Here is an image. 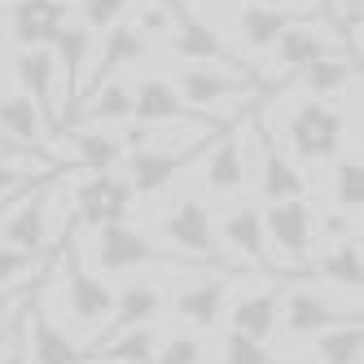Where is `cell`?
I'll return each mask as SVG.
<instances>
[{
  "label": "cell",
  "instance_id": "obj_28",
  "mask_svg": "<svg viewBox=\"0 0 364 364\" xmlns=\"http://www.w3.org/2000/svg\"><path fill=\"white\" fill-rule=\"evenodd\" d=\"M154 351H159V329L154 325H132L106 343H92L84 364H149Z\"/></svg>",
  "mask_w": 364,
  "mask_h": 364
},
{
  "label": "cell",
  "instance_id": "obj_44",
  "mask_svg": "<svg viewBox=\"0 0 364 364\" xmlns=\"http://www.w3.org/2000/svg\"><path fill=\"white\" fill-rule=\"evenodd\" d=\"M0 14H5V0H0Z\"/></svg>",
  "mask_w": 364,
  "mask_h": 364
},
{
  "label": "cell",
  "instance_id": "obj_25",
  "mask_svg": "<svg viewBox=\"0 0 364 364\" xmlns=\"http://www.w3.org/2000/svg\"><path fill=\"white\" fill-rule=\"evenodd\" d=\"M101 36H106V40H101V58H97V66H92V88L106 84L110 75H119V70H127V66H141V62L149 58V40L132 27V22H119V27L101 31Z\"/></svg>",
  "mask_w": 364,
  "mask_h": 364
},
{
  "label": "cell",
  "instance_id": "obj_5",
  "mask_svg": "<svg viewBox=\"0 0 364 364\" xmlns=\"http://www.w3.org/2000/svg\"><path fill=\"white\" fill-rule=\"evenodd\" d=\"M264 215V232L272 255H281L277 264L285 272H311V237H316V211L307 198H290V202H268Z\"/></svg>",
  "mask_w": 364,
  "mask_h": 364
},
{
  "label": "cell",
  "instance_id": "obj_12",
  "mask_svg": "<svg viewBox=\"0 0 364 364\" xmlns=\"http://www.w3.org/2000/svg\"><path fill=\"white\" fill-rule=\"evenodd\" d=\"M132 119L136 123H180V127H198V132H215L211 119H202L185 106V97L176 92L171 80H159L149 75L132 88Z\"/></svg>",
  "mask_w": 364,
  "mask_h": 364
},
{
  "label": "cell",
  "instance_id": "obj_13",
  "mask_svg": "<svg viewBox=\"0 0 364 364\" xmlns=\"http://www.w3.org/2000/svg\"><path fill=\"white\" fill-rule=\"evenodd\" d=\"M250 176V163H246V123L237 127H220L206 145V189L215 198L224 193H242Z\"/></svg>",
  "mask_w": 364,
  "mask_h": 364
},
{
  "label": "cell",
  "instance_id": "obj_36",
  "mask_svg": "<svg viewBox=\"0 0 364 364\" xmlns=\"http://www.w3.org/2000/svg\"><path fill=\"white\" fill-rule=\"evenodd\" d=\"M132 0H80V27L88 31H110L119 22H127Z\"/></svg>",
  "mask_w": 364,
  "mask_h": 364
},
{
  "label": "cell",
  "instance_id": "obj_16",
  "mask_svg": "<svg viewBox=\"0 0 364 364\" xmlns=\"http://www.w3.org/2000/svg\"><path fill=\"white\" fill-rule=\"evenodd\" d=\"M22 338H27V355L31 364H84L80 343L48 316L40 303H27V316H22Z\"/></svg>",
  "mask_w": 364,
  "mask_h": 364
},
{
  "label": "cell",
  "instance_id": "obj_21",
  "mask_svg": "<svg viewBox=\"0 0 364 364\" xmlns=\"http://www.w3.org/2000/svg\"><path fill=\"white\" fill-rule=\"evenodd\" d=\"M163 307H167V294H163V285H154V281H132L123 294H114V316H106V329L97 333V343H106V338L123 333V329H132V325H154L163 316Z\"/></svg>",
  "mask_w": 364,
  "mask_h": 364
},
{
  "label": "cell",
  "instance_id": "obj_2",
  "mask_svg": "<svg viewBox=\"0 0 364 364\" xmlns=\"http://www.w3.org/2000/svg\"><path fill=\"white\" fill-rule=\"evenodd\" d=\"M176 92L185 97V106L202 119H211L215 127H224L215 119V106H232L242 110L250 101H259L268 92V84L259 80V75H232V70H220V66H198V62H185L176 70Z\"/></svg>",
  "mask_w": 364,
  "mask_h": 364
},
{
  "label": "cell",
  "instance_id": "obj_31",
  "mask_svg": "<svg viewBox=\"0 0 364 364\" xmlns=\"http://www.w3.org/2000/svg\"><path fill=\"white\" fill-rule=\"evenodd\" d=\"M321 272H325L333 285H343V290H355V294H360V281H364L360 237H343V242H333V250L321 259Z\"/></svg>",
  "mask_w": 364,
  "mask_h": 364
},
{
  "label": "cell",
  "instance_id": "obj_38",
  "mask_svg": "<svg viewBox=\"0 0 364 364\" xmlns=\"http://www.w3.org/2000/svg\"><path fill=\"white\" fill-rule=\"evenodd\" d=\"M171 22H176V9L167 5V0H141V5H136V22H132V27H136L145 40H154V36H163V40H167Z\"/></svg>",
  "mask_w": 364,
  "mask_h": 364
},
{
  "label": "cell",
  "instance_id": "obj_15",
  "mask_svg": "<svg viewBox=\"0 0 364 364\" xmlns=\"http://www.w3.org/2000/svg\"><path fill=\"white\" fill-rule=\"evenodd\" d=\"M14 75H18L22 92L36 101V110L48 123V132L58 136L62 123H58V66H53V53H48V48H22L14 58Z\"/></svg>",
  "mask_w": 364,
  "mask_h": 364
},
{
  "label": "cell",
  "instance_id": "obj_22",
  "mask_svg": "<svg viewBox=\"0 0 364 364\" xmlns=\"http://www.w3.org/2000/svg\"><path fill=\"white\" fill-rule=\"evenodd\" d=\"M303 18H321L307 9H272V5H242L237 9V40L250 48V53H264V48L277 44V36L285 27H294Z\"/></svg>",
  "mask_w": 364,
  "mask_h": 364
},
{
  "label": "cell",
  "instance_id": "obj_35",
  "mask_svg": "<svg viewBox=\"0 0 364 364\" xmlns=\"http://www.w3.org/2000/svg\"><path fill=\"white\" fill-rule=\"evenodd\" d=\"M220 360L224 364H294V360H281L268 351V343H255V338H242V333H224V347H220Z\"/></svg>",
  "mask_w": 364,
  "mask_h": 364
},
{
  "label": "cell",
  "instance_id": "obj_18",
  "mask_svg": "<svg viewBox=\"0 0 364 364\" xmlns=\"http://www.w3.org/2000/svg\"><path fill=\"white\" fill-rule=\"evenodd\" d=\"M220 232H224V242L237 250V255H246L255 268H264V272H285L281 264H277V255H272V246H268V232H264V215L255 211V206H232V211L224 215V224H220ZM285 277H303V272H285Z\"/></svg>",
  "mask_w": 364,
  "mask_h": 364
},
{
  "label": "cell",
  "instance_id": "obj_34",
  "mask_svg": "<svg viewBox=\"0 0 364 364\" xmlns=\"http://www.w3.org/2000/svg\"><path fill=\"white\" fill-rule=\"evenodd\" d=\"M53 255H36V250H18V246H5L0 242V285H18V281H36L48 272Z\"/></svg>",
  "mask_w": 364,
  "mask_h": 364
},
{
  "label": "cell",
  "instance_id": "obj_37",
  "mask_svg": "<svg viewBox=\"0 0 364 364\" xmlns=\"http://www.w3.org/2000/svg\"><path fill=\"white\" fill-rule=\"evenodd\" d=\"M206 343L193 333H171L167 343H159V351H154L149 364H206Z\"/></svg>",
  "mask_w": 364,
  "mask_h": 364
},
{
  "label": "cell",
  "instance_id": "obj_24",
  "mask_svg": "<svg viewBox=\"0 0 364 364\" xmlns=\"http://www.w3.org/2000/svg\"><path fill=\"white\" fill-rule=\"evenodd\" d=\"M228 281H232V272H224V277H206V281H198V285H189V290H180L176 299H171V307H176V316H185L193 329H215L220 321H224V299H228Z\"/></svg>",
  "mask_w": 364,
  "mask_h": 364
},
{
  "label": "cell",
  "instance_id": "obj_9",
  "mask_svg": "<svg viewBox=\"0 0 364 364\" xmlns=\"http://www.w3.org/2000/svg\"><path fill=\"white\" fill-rule=\"evenodd\" d=\"M159 232H163V242H167V246L185 250V255H198V259H211V264L228 268L224 259H220V246H215V220H211V211H206V202H202V198L176 202L171 211L163 215Z\"/></svg>",
  "mask_w": 364,
  "mask_h": 364
},
{
  "label": "cell",
  "instance_id": "obj_4",
  "mask_svg": "<svg viewBox=\"0 0 364 364\" xmlns=\"http://www.w3.org/2000/svg\"><path fill=\"white\" fill-rule=\"evenodd\" d=\"M343 132H347V119L338 114L329 101H321V97L299 101L290 123H285V141H290V149L299 154L303 167L333 163V154L343 149Z\"/></svg>",
  "mask_w": 364,
  "mask_h": 364
},
{
  "label": "cell",
  "instance_id": "obj_33",
  "mask_svg": "<svg viewBox=\"0 0 364 364\" xmlns=\"http://www.w3.org/2000/svg\"><path fill=\"white\" fill-rule=\"evenodd\" d=\"M333 202L338 211L360 220V206H364V167H360V154H347L333 171Z\"/></svg>",
  "mask_w": 364,
  "mask_h": 364
},
{
  "label": "cell",
  "instance_id": "obj_32",
  "mask_svg": "<svg viewBox=\"0 0 364 364\" xmlns=\"http://www.w3.org/2000/svg\"><path fill=\"white\" fill-rule=\"evenodd\" d=\"M316 364H360V321L316 333Z\"/></svg>",
  "mask_w": 364,
  "mask_h": 364
},
{
  "label": "cell",
  "instance_id": "obj_26",
  "mask_svg": "<svg viewBox=\"0 0 364 364\" xmlns=\"http://www.w3.org/2000/svg\"><path fill=\"white\" fill-rule=\"evenodd\" d=\"M0 132H5V136H14V145H22V149H36V154H44V145H48V141H58L53 132H48V123L40 119L36 101H31L27 92L0 97Z\"/></svg>",
  "mask_w": 364,
  "mask_h": 364
},
{
  "label": "cell",
  "instance_id": "obj_19",
  "mask_svg": "<svg viewBox=\"0 0 364 364\" xmlns=\"http://www.w3.org/2000/svg\"><path fill=\"white\" fill-rule=\"evenodd\" d=\"M285 281H299V277H285ZM285 281H277L272 290H255V294H242L228 311V329L242 333V338H255V343H268V338L281 329V294H285Z\"/></svg>",
  "mask_w": 364,
  "mask_h": 364
},
{
  "label": "cell",
  "instance_id": "obj_17",
  "mask_svg": "<svg viewBox=\"0 0 364 364\" xmlns=\"http://www.w3.org/2000/svg\"><path fill=\"white\" fill-rule=\"evenodd\" d=\"M9 22L22 48H48L53 36L70 22V0H14Z\"/></svg>",
  "mask_w": 364,
  "mask_h": 364
},
{
  "label": "cell",
  "instance_id": "obj_43",
  "mask_svg": "<svg viewBox=\"0 0 364 364\" xmlns=\"http://www.w3.org/2000/svg\"><path fill=\"white\" fill-rule=\"evenodd\" d=\"M5 338H9V333H0V351H5Z\"/></svg>",
  "mask_w": 364,
  "mask_h": 364
},
{
  "label": "cell",
  "instance_id": "obj_1",
  "mask_svg": "<svg viewBox=\"0 0 364 364\" xmlns=\"http://www.w3.org/2000/svg\"><path fill=\"white\" fill-rule=\"evenodd\" d=\"M97 268L101 272H132V268H180V272H232L237 268H220L211 259L185 255L176 246H159L149 232L132 224H106L97 228Z\"/></svg>",
  "mask_w": 364,
  "mask_h": 364
},
{
  "label": "cell",
  "instance_id": "obj_7",
  "mask_svg": "<svg viewBox=\"0 0 364 364\" xmlns=\"http://www.w3.org/2000/svg\"><path fill=\"white\" fill-rule=\"evenodd\" d=\"M329 53H347V44L338 40L333 27H325L321 18H303L294 27H285L272 44V70L277 75H299L303 66H311L316 58Z\"/></svg>",
  "mask_w": 364,
  "mask_h": 364
},
{
  "label": "cell",
  "instance_id": "obj_29",
  "mask_svg": "<svg viewBox=\"0 0 364 364\" xmlns=\"http://www.w3.org/2000/svg\"><path fill=\"white\" fill-rule=\"evenodd\" d=\"M303 75V88L311 92V97H333V92H343V88H351V80L360 75V66L347 58V53H329V58H316L311 66H303L299 70Z\"/></svg>",
  "mask_w": 364,
  "mask_h": 364
},
{
  "label": "cell",
  "instance_id": "obj_42",
  "mask_svg": "<svg viewBox=\"0 0 364 364\" xmlns=\"http://www.w3.org/2000/svg\"><path fill=\"white\" fill-rule=\"evenodd\" d=\"M9 145H14V141H0V149H9ZM18 149H22V145H18Z\"/></svg>",
  "mask_w": 364,
  "mask_h": 364
},
{
  "label": "cell",
  "instance_id": "obj_14",
  "mask_svg": "<svg viewBox=\"0 0 364 364\" xmlns=\"http://www.w3.org/2000/svg\"><path fill=\"white\" fill-rule=\"evenodd\" d=\"M48 53H53V66L62 75L66 119H75V101H80V92H84V66L92 58V31L80 27V22H66V27L53 36V44H48Z\"/></svg>",
  "mask_w": 364,
  "mask_h": 364
},
{
  "label": "cell",
  "instance_id": "obj_40",
  "mask_svg": "<svg viewBox=\"0 0 364 364\" xmlns=\"http://www.w3.org/2000/svg\"><path fill=\"white\" fill-rule=\"evenodd\" d=\"M22 316H27V307L14 311V325H9V338H5V351H0V364H31L27 338H22Z\"/></svg>",
  "mask_w": 364,
  "mask_h": 364
},
{
  "label": "cell",
  "instance_id": "obj_8",
  "mask_svg": "<svg viewBox=\"0 0 364 364\" xmlns=\"http://www.w3.org/2000/svg\"><path fill=\"white\" fill-rule=\"evenodd\" d=\"M132 185L123 180V171H92L80 189H75V220L84 228H106V224H123L132 211Z\"/></svg>",
  "mask_w": 364,
  "mask_h": 364
},
{
  "label": "cell",
  "instance_id": "obj_20",
  "mask_svg": "<svg viewBox=\"0 0 364 364\" xmlns=\"http://www.w3.org/2000/svg\"><path fill=\"white\" fill-rule=\"evenodd\" d=\"M250 132L259 136V193H264L268 202H290V198H307V180L299 176V167L281 154L277 136L272 132H259V127H250Z\"/></svg>",
  "mask_w": 364,
  "mask_h": 364
},
{
  "label": "cell",
  "instance_id": "obj_23",
  "mask_svg": "<svg viewBox=\"0 0 364 364\" xmlns=\"http://www.w3.org/2000/svg\"><path fill=\"white\" fill-rule=\"evenodd\" d=\"M0 242L18 246V250H36V255L48 250V215H44V193L40 189H27L18 198L14 215L0 224Z\"/></svg>",
  "mask_w": 364,
  "mask_h": 364
},
{
  "label": "cell",
  "instance_id": "obj_46",
  "mask_svg": "<svg viewBox=\"0 0 364 364\" xmlns=\"http://www.w3.org/2000/svg\"><path fill=\"white\" fill-rule=\"evenodd\" d=\"M14 149H18V145H14Z\"/></svg>",
  "mask_w": 364,
  "mask_h": 364
},
{
  "label": "cell",
  "instance_id": "obj_45",
  "mask_svg": "<svg viewBox=\"0 0 364 364\" xmlns=\"http://www.w3.org/2000/svg\"><path fill=\"white\" fill-rule=\"evenodd\" d=\"M0 44H5V36H0Z\"/></svg>",
  "mask_w": 364,
  "mask_h": 364
},
{
  "label": "cell",
  "instance_id": "obj_10",
  "mask_svg": "<svg viewBox=\"0 0 364 364\" xmlns=\"http://www.w3.org/2000/svg\"><path fill=\"white\" fill-rule=\"evenodd\" d=\"M285 333L290 338H316L321 329H333V325H351L360 321V307L351 303H333L329 294L321 290H307V285H299V290H285Z\"/></svg>",
  "mask_w": 364,
  "mask_h": 364
},
{
  "label": "cell",
  "instance_id": "obj_11",
  "mask_svg": "<svg viewBox=\"0 0 364 364\" xmlns=\"http://www.w3.org/2000/svg\"><path fill=\"white\" fill-rule=\"evenodd\" d=\"M62 268H66V316L80 329L101 325L114 307V290L80 264V250L75 246H62Z\"/></svg>",
  "mask_w": 364,
  "mask_h": 364
},
{
  "label": "cell",
  "instance_id": "obj_41",
  "mask_svg": "<svg viewBox=\"0 0 364 364\" xmlns=\"http://www.w3.org/2000/svg\"><path fill=\"white\" fill-rule=\"evenodd\" d=\"M272 9H307V14H321V0H264Z\"/></svg>",
  "mask_w": 364,
  "mask_h": 364
},
{
  "label": "cell",
  "instance_id": "obj_6",
  "mask_svg": "<svg viewBox=\"0 0 364 364\" xmlns=\"http://www.w3.org/2000/svg\"><path fill=\"white\" fill-rule=\"evenodd\" d=\"M167 44L180 62H198V66H220V70H232V75H255V66L246 58H237L232 48L224 44V36L185 9H176V22L167 31Z\"/></svg>",
  "mask_w": 364,
  "mask_h": 364
},
{
  "label": "cell",
  "instance_id": "obj_39",
  "mask_svg": "<svg viewBox=\"0 0 364 364\" xmlns=\"http://www.w3.org/2000/svg\"><path fill=\"white\" fill-rule=\"evenodd\" d=\"M36 285H40V277H36V281H18V285H0V325H5L18 307H27V303H31Z\"/></svg>",
  "mask_w": 364,
  "mask_h": 364
},
{
  "label": "cell",
  "instance_id": "obj_3",
  "mask_svg": "<svg viewBox=\"0 0 364 364\" xmlns=\"http://www.w3.org/2000/svg\"><path fill=\"white\" fill-rule=\"evenodd\" d=\"M215 132H202V136H189V145H145V149H127L123 154V180L132 185V193L141 198H154L163 193L176 176H185L202 154L211 145Z\"/></svg>",
  "mask_w": 364,
  "mask_h": 364
},
{
  "label": "cell",
  "instance_id": "obj_27",
  "mask_svg": "<svg viewBox=\"0 0 364 364\" xmlns=\"http://www.w3.org/2000/svg\"><path fill=\"white\" fill-rule=\"evenodd\" d=\"M66 149H70V163H80L88 171H114L127 154L110 127H84V123L66 132Z\"/></svg>",
  "mask_w": 364,
  "mask_h": 364
},
{
  "label": "cell",
  "instance_id": "obj_30",
  "mask_svg": "<svg viewBox=\"0 0 364 364\" xmlns=\"http://www.w3.org/2000/svg\"><path fill=\"white\" fill-rule=\"evenodd\" d=\"M80 119H84V123H97V127H106V123H127V119H132V88L119 84V80L97 84L92 97L84 101Z\"/></svg>",
  "mask_w": 364,
  "mask_h": 364
}]
</instances>
